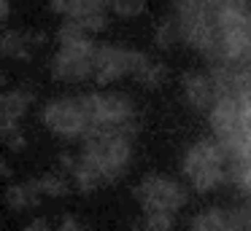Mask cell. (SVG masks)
Wrapping results in <instances>:
<instances>
[{"label": "cell", "mask_w": 251, "mask_h": 231, "mask_svg": "<svg viewBox=\"0 0 251 231\" xmlns=\"http://www.w3.org/2000/svg\"><path fill=\"white\" fill-rule=\"evenodd\" d=\"M8 16V0H0V21Z\"/></svg>", "instance_id": "19"}, {"label": "cell", "mask_w": 251, "mask_h": 231, "mask_svg": "<svg viewBox=\"0 0 251 231\" xmlns=\"http://www.w3.org/2000/svg\"><path fill=\"white\" fill-rule=\"evenodd\" d=\"M0 177H11V167L0 161Z\"/></svg>", "instance_id": "20"}, {"label": "cell", "mask_w": 251, "mask_h": 231, "mask_svg": "<svg viewBox=\"0 0 251 231\" xmlns=\"http://www.w3.org/2000/svg\"><path fill=\"white\" fill-rule=\"evenodd\" d=\"M132 196L141 204L143 212H170V215H176L186 202H189L186 188L181 186V183L170 180V177H165V175H157V172L143 175L141 183L135 186V191H132Z\"/></svg>", "instance_id": "4"}, {"label": "cell", "mask_w": 251, "mask_h": 231, "mask_svg": "<svg viewBox=\"0 0 251 231\" xmlns=\"http://www.w3.org/2000/svg\"><path fill=\"white\" fill-rule=\"evenodd\" d=\"M38 188H41V196L60 199V196H68L71 183H68V177L60 175V172H46V175L38 177Z\"/></svg>", "instance_id": "12"}, {"label": "cell", "mask_w": 251, "mask_h": 231, "mask_svg": "<svg viewBox=\"0 0 251 231\" xmlns=\"http://www.w3.org/2000/svg\"><path fill=\"white\" fill-rule=\"evenodd\" d=\"M98 43L92 41V35L81 38V41L60 43L57 54L51 57V75L62 84H81L89 81L92 75V54Z\"/></svg>", "instance_id": "5"}, {"label": "cell", "mask_w": 251, "mask_h": 231, "mask_svg": "<svg viewBox=\"0 0 251 231\" xmlns=\"http://www.w3.org/2000/svg\"><path fill=\"white\" fill-rule=\"evenodd\" d=\"M46 129L57 137L65 140H81L84 132L89 129L87 116H84L81 105H78L76 97H60V100H51L49 105L41 113Z\"/></svg>", "instance_id": "6"}, {"label": "cell", "mask_w": 251, "mask_h": 231, "mask_svg": "<svg viewBox=\"0 0 251 231\" xmlns=\"http://www.w3.org/2000/svg\"><path fill=\"white\" fill-rule=\"evenodd\" d=\"M181 86H184V97L197 113H208L216 100V86H213L211 73H200V70H186L184 78H181Z\"/></svg>", "instance_id": "7"}, {"label": "cell", "mask_w": 251, "mask_h": 231, "mask_svg": "<svg viewBox=\"0 0 251 231\" xmlns=\"http://www.w3.org/2000/svg\"><path fill=\"white\" fill-rule=\"evenodd\" d=\"M189 226L192 229H200V231H222V229H232V218H229V210L211 207V210L197 212Z\"/></svg>", "instance_id": "9"}, {"label": "cell", "mask_w": 251, "mask_h": 231, "mask_svg": "<svg viewBox=\"0 0 251 231\" xmlns=\"http://www.w3.org/2000/svg\"><path fill=\"white\" fill-rule=\"evenodd\" d=\"M176 226V218L170 212H143V229L151 231H168Z\"/></svg>", "instance_id": "15"}, {"label": "cell", "mask_w": 251, "mask_h": 231, "mask_svg": "<svg viewBox=\"0 0 251 231\" xmlns=\"http://www.w3.org/2000/svg\"><path fill=\"white\" fill-rule=\"evenodd\" d=\"M62 229H81V223H78V220L76 218H65V220H62Z\"/></svg>", "instance_id": "18"}, {"label": "cell", "mask_w": 251, "mask_h": 231, "mask_svg": "<svg viewBox=\"0 0 251 231\" xmlns=\"http://www.w3.org/2000/svg\"><path fill=\"white\" fill-rule=\"evenodd\" d=\"M27 229H49V220L35 218V220H30V223H27Z\"/></svg>", "instance_id": "17"}, {"label": "cell", "mask_w": 251, "mask_h": 231, "mask_svg": "<svg viewBox=\"0 0 251 231\" xmlns=\"http://www.w3.org/2000/svg\"><path fill=\"white\" fill-rule=\"evenodd\" d=\"M89 32L84 30L81 24H78L76 19H68V16H62V24L57 27V41L60 43H71V41H81V38H87Z\"/></svg>", "instance_id": "14"}, {"label": "cell", "mask_w": 251, "mask_h": 231, "mask_svg": "<svg viewBox=\"0 0 251 231\" xmlns=\"http://www.w3.org/2000/svg\"><path fill=\"white\" fill-rule=\"evenodd\" d=\"M100 3H105V5H108V0H100Z\"/></svg>", "instance_id": "21"}, {"label": "cell", "mask_w": 251, "mask_h": 231, "mask_svg": "<svg viewBox=\"0 0 251 231\" xmlns=\"http://www.w3.org/2000/svg\"><path fill=\"white\" fill-rule=\"evenodd\" d=\"M184 177L189 186L200 193L216 191L224 180H227V153H224L222 143L213 140H197L186 148L184 161H181Z\"/></svg>", "instance_id": "1"}, {"label": "cell", "mask_w": 251, "mask_h": 231, "mask_svg": "<svg viewBox=\"0 0 251 231\" xmlns=\"http://www.w3.org/2000/svg\"><path fill=\"white\" fill-rule=\"evenodd\" d=\"M146 59L149 54L135 51V48H125L116 43H98L92 54V75L89 78L98 86L116 84L125 75H132Z\"/></svg>", "instance_id": "3"}, {"label": "cell", "mask_w": 251, "mask_h": 231, "mask_svg": "<svg viewBox=\"0 0 251 231\" xmlns=\"http://www.w3.org/2000/svg\"><path fill=\"white\" fill-rule=\"evenodd\" d=\"M132 78H135L141 86H146V89H159V86L168 81V64H165V62H154V59L149 57L146 62L132 73Z\"/></svg>", "instance_id": "10"}, {"label": "cell", "mask_w": 251, "mask_h": 231, "mask_svg": "<svg viewBox=\"0 0 251 231\" xmlns=\"http://www.w3.org/2000/svg\"><path fill=\"white\" fill-rule=\"evenodd\" d=\"M108 11L119 19H135L146 11V0H108Z\"/></svg>", "instance_id": "13"}, {"label": "cell", "mask_w": 251, "mask_h": 231, "mask_svg": "<svg viewBox=\"0 0 251 231\" xmlns=\"http://www.w3.org/2000/svg\"><path fill=\"white\" fill-rule=\"evenodd\" d=\"M3 143H6V148H8V150H14V153H19V150H22L25 145H27V140H25V134L19 132V126H14L11 132H8L6 137H3Z\"/></svg>", "instance_id": "16"}, {"label": "cell", "mask_w": 251, "mask_h": 231, "mask_svg": "<svg viewBox=\"0 0 251 231\" xmlns=\"http://www.w3.org/2000/svg\"><path fill=\"white\" fill-rule=\"evenodd\" d=\"M38 202H41L38 180H25V183H17V186H8L6 188V204L11 210H17V212L33 210Z\"/></svg>", "instance_id": "8"}, {"label": "cell", "mask_w": 251, "mask_h": 231, "mask_svg": "<svg viewBox=\"0 0 251 231\" xmlns=\"http://www.w3.org/2000/svg\"><path fill=\"white\" fill-rule=\"evenodd\" d=\"M89 129H114L135 118V102L122 91H87L76 97Z\"/></svg>", "instance_id": "2"}, {"label": "cell", "mask_w": 251, "mask_h": 231, "mask_svg": "<svg viewBox=\"0 0 251 231\" xmlns=\"http://www.w3.org/2000/svg\"><path fill=\"white\" fill-rule=\"evenodd\" d=\"M178 41H181V27H178L176 14H173V16H168V19H162L157 24V30H154V43H157L159 48H173Z\"/></svg>", "instance_id": "11"}]
</instances>
